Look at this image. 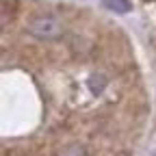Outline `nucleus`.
<instances>
[{
  "label": "nucleus",
  "instance_id": "1",
  "mask_svg": "<svg viewBox=\"0 0 156 156\" xmlns=\"http://www.w3.org/2000/svg\"><path fill=\"white\" fill-rule=\"evenodd\" d=\"M28 33L33 35V37H39V39H54V37H58L63 33V26H61V22L58 20H54V17H37V20H33V22H28Z\"/></svg>",
  "mask_w": 156,
  "mask_h": 156
},
{
  "label": "nucleus",
  "instance_id": "2",
  "mask_svg": "<svg viewBox=\"0 0 156 156\" xmlns=\"http://www.w3.org/2000/svg\"><path fill=\"white\" fill-rule=\"evenodd\" d=\"M102 7L115 13H130L132 11V2L130 0H100Z\"/></svg>",
  "mask_w": 156,
  "mask_h": 156
},
{
  "label": "nucleus",
  "instance_id": "3",
  "mask_svg": "<svg viewBox=\"0 0 156 156\" xmlns=\"http://www.w3.org/2000/svg\"><path fill=\"white\" fill-rule=\"evenodd\" d=\"M87 85H89V89H91L93 95H100L104 91V87H106V78L102 74H91L89 80H87Z\"/></svg>",
  "mask_w": 156,
  "mask_h": 156
},
{
  "label": "nucleus",
  "instance_id": "4",
  "mask_svg": "<svg viewBox=\"0 0 156 156\" xmlns=\"http://www.w3.org/2000/svg\"><path fill=\"white\" fill-rule=\"evenodd\" d=\"M154 156H156V154H154Z\"/></svg>",
  "mask_w": 156,
  "mask_h": 156
}]
</instances>
